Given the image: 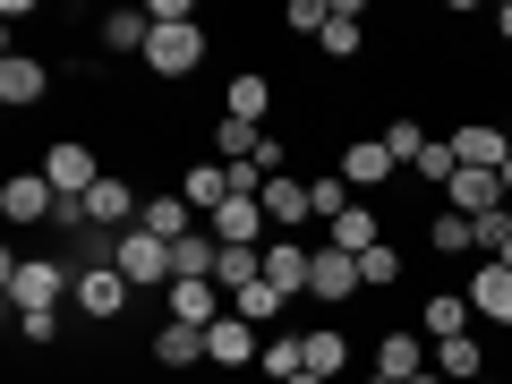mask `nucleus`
Returning a JSON list of instances; mask_svg holds the SVG:
<instances>
[{
	"label": "nucleus",
	"instance_id": "nucleus-1",
	"mask_svg": "<svg viewBox=\"0 0 512 384\" xmlns=\"http://www.w3.org/2000/svg\"><path fill=\"white\" fill-rule=\"evenodd\" d=\"M0 291H9V308H60V299L77 291V265L69 256H0Z\"/></svg>",
	"mask_w": 512,
	"mask_h": 384
},
{
	"label": "nucleus",
	"instance_id": "nucleus-2",
	"mask_svg": "<svg viewBox=\"0 0 512 384\" xmlns=\"http://www.w3.org/2000/svg\"><path fill=\"white\" fill-rule=\"evenodd\" d=\"M111 265L128 274V291H154V299L180 282V265H171V239H154V231H120V256H111Z\"/></svg>",
	"mask_w": 512,
	"mask_h": 384
},
{
	"label": "nucleus",
	"instance_id": "nucleus-3",
	"mask_svg": "<svg viewBox=\"0 0 512 384\" xmlns=\"http://www.w3.org/2000/svg\"><path fill=\"white\" fill-rule=\"evenodd\" d=\"M35 171L60 188V197H94V180H103V154H94L86 137H60V146H43Z\"/></svg>",
	"mask_w": 512,
	"mask_h": 384
},
{
	"label": "nucleus",
	"instance_id": "nucleus-4",
	"mask_svg": "<svg viewBox=\"0 0 512 384\" xmlns=\"http://www.w3.org/2000/svg\"><path fill=\"white\" fill-rule=\"evenodd\" d=\"M128 299H137V291H128V274H120V265H94V274H77L69 308L86 316V325H120V316H128Z\"/></svg>",
	"mask_w": 512,
	"mask_h": 384
},
{
	"label": "nucleus",
	"instance_id": "nucleus-5",
	"mask_svg": "<svg viewBox=\"0 0 512 384\" xmlns=\"http://www.w3.org/2000/svg\"><path fill=\"white\" fill-rule=\"evenodd\" d=\"M427 367H436V342H427V333H410V325H393L376 342V367H367V376H384V384H419Z\"/></svg>",
	"mask_w": 512,
	"mask_h": 384
},
{
	"label": "nucleus",
	"instance_id": "nucleus-6",
	"mask_svg": "<svg viewBox=\"0 0 512 384\" xmlns=\"http://www.w3.org/2000/svg\"><path fill=\"white\" fill-rule=\"evenodd\" d=\"M146 69H154V77H171V86H180V77H197V69H205V26H154Z\"/></svg>",
	"mask_w": 512,
	"mask_h": 384
},
{
	"label": "nucleus",
	"instance_id": "nucleus-7",
	"mask_svg": "<svg viewBox=\"0 0 512 384\" xmlns=\"http://www.w3.org/2000/svg\"><path fill=\"white\" fill-rule=\"evenodd\" d=\"M60 214V188L43 180V171H9V180H0V222H52Z\"/></svg>",
	"mask_w": 512,
	"mask_h": 384
},
{
	"label": "nucleus",
	"instance_id": "nucleus-8",
	"mask_svg": "<svg viewBox=\"0 0 512 384\" xmlns=\"http://www.w3.org/2000/svg\"><path fill=\"white\" fill-rule=\"evenodd\" d=\"M308 299H325V308H350V299H359V256H342L325 239V248H316V265H308Z\"/></svg>",
	"mask_w": 512,
	"mask_h": 384
},
{
	"label": "nucleus",
	"instance_id": "nucleus-9",
	"mask_svg": "<svg viewBox=\"0 0 512 384\" xmlns=\"http://www.w3.org/2000/svg\"><path fill=\"white\" fill-rule=\"evenodd\" d=\"M265 359V333L248 325V316H222V325H205V367H256Z\"/></svg>",
	"mask_w": 512,
	"mask_h": 384
},
{
	"label": "nucleus",
	"instance_id": "nucleus-10",
	"mask_svg": "<svg viewBox=\"0 0 512 384\" xmlns=\"http://www.w3.org/2000/svg\"><path fill=\"white\" fill-rule=\"evenodd\" d=\"M470 291V308H478V325H495V333H512V265H487L478 256V274L461 282Z\"/></svg>",
	"mask_w": 512,
	"mask_h": 384
},
{
	"label": "nucleus",
	"instance_id": "nucleus-11",
	"mask_svg": "<svg viewBox=\"0 0 512 384\" xmlns=\"http://www.w3.org/2000/svg\"><path fill=\"white\" fill-rule=\"evenodd\" d=\"M0 103H9V111L52 103V69H43L35 52H9V60H0Z\"/></svg>",
	"mask_w": 512,
	"mask_h": 384
},
{
	"label": "nucleus",
	"instance_id": "nucleus-12",
	"mask_svg": "<svg viewBox=\"0 0 512 384\" xmlns=\"http://www.w3.org/2000/svg\"><path fill=\"white\" fill-rule=\"evenodd\" d=\"M256 205H265V222H274V239H291L299 222H316V205H308V180H291V171H274Z\"/></svg>",
	"mask_w": 512,
	"mask_h": 384
},
{
	"label": "nucleus",
	"instance_id": "nucleus-13",
	"mask_svg": "<svg viewBox=\"0 0 512 384\" xmlns=\"http://www.w3.org/2000/svg\"><path fill=\"white\" fill-rule=\"evenodd\" d=\"M308 265H316L308 239H265V282H274L282 299H308Z\"/></svg>",
	"mask_w": 512,
	"mask_h": 384
},
{
	"label": "nucleus",
	"instance_id": "nucleus-14",
	"mask_svg": "<svg viewBox=\"0 0 512 384\" xmlns=\"http://www.w3.org/2000/svg\"><path fill=\"white\" fill-rule=\"evenodd\" d=\"M444 205H453V214H470V222H487L495 205H504V171H470V163H461L453 188H444Z\"/></svg>",
	"mask_w": 512,
	"mask_h": 384
},
{
	"label": "nucleus",
	"instance_id": "nucleus-15",
	"mask_svg": "<svg viewBox=\"0 0 512 384\" xmlns=\"http://www.w3.org/2000/svg\"><path fill=\"white\" fill-rule=\"evenodd\" d=\"M453 154L470 171H504V154H512V128H495V120H461L453 128Z\"/></svg>",
	"mask_w": 512,
	"mask_h": 384
},
{
	"label": "nucleus",
	"instance_id": "nucleus-16",
	"mask_svg": "<svg viewBox=\"0 0 512 384\" xmlns=\"http://www.w3.org/2000/svg\"><path fill=\"white\" fill-rule=\"evenodd\" d=\"M333 171H342L350 188H384V180H393L402 163H393V146H384V137H350V146H342V163H333Z\"/></svg>",
	"mask_w": 512,
	"mask_h": 384
},
{
	"label": "nucleus",
	"instance_id": "nucleus-17",
	"mask_svg": "<svg viewBox=\"0 0 512 384\" xmlns=\"http://www.w3.org/2000/svg\"><path fill=\"white\" fill-rule=\"evenodd\" d=\"M137 231H154V239H171V248H180V239L197 231V205H188L180 188H154V197H146V214H137Z\"/></svg>",
	"mask_w": 512,
	"mask_h": 384
},
{
	"label": "nucleus",
	"instance_id": "nucleus-18",
	"mask_svg": "<svg viewBox=\"0 0 512 384\" xmlns=\"http://www.w3.org/2000/svg\"><path fill=\"white\" fill-rule=\"evenodd\" d=\"M316 52H325V60H359L367 52V9H359V0H333V26L316 35Z\"/></svg>",
	"mask_w": 512,
	"mask_h": 384
},
{
	"label": "nucleus",
	"instance_id": "nucleus-19",
	"mask_svg": "<svg viewBox=\"0 0 512 384\" xmlns=\"http://www.w3.org/2000/svg\"><path fill=\"white\" fill-rule=\"evenodd\" d=\"M180 197H188V205H197V214H205V222H214V214H222V205H231V171H222V163H214V154H205V163H188V171H180Z\"/></svg>",
	"mask_w": 512,
	"mask_h": 384
},
{
	"label": "nucleus",
	"instance_id": "nucleus-20",
	"mask_svg": "<svg viewBox=\"0 0 512 384\" xmlns=\"http://www.w3.org/2000/svg\"><path fill=\"white\" fill-rule=\"evenodd\" d=\"M461 333H478L470 291H427V342H461Z\"/></svg>",
	"mask_w": 512,
	"mask_h": 384
},
{
	"label": "nucleus",
	"instance_id": "nucleus-21",
	"mask_svg": "<svg viewBox=\"0 0 512 384\" xmlns=\"http://www.w3.org/2000/svg\"><path fill=\"white\" fill-rule=\"evenodd\" d=\"M154 367H171V376H188V367H205V333L197 325H154Z\"/></svg>",
	"mask_w": 512,
	"mask_h": 384
},
{
	"label": "nucleus",
	"instance_id": "nucleus-22",
	"mask_svg": "<svg viewBox=\"0 0 512 384\" xmlns=\"http://www.w3.org/2000/svg\"><path fill=\"white\" fill-rule=\"evenodd\" d=\"M222 111H231V120H256V128H265V111H274V77H265V69H239L231 86H222Z\"/></svg>",
	"mask_w": 512,
	"mask_h": 384
},
{
	"label": "nucleus",
	"instance_id": "nucleus-23",
	"mask_svg": "<svg viewBox=\"0 0 512 384\" xmlns=\"http://www.w3.org/2000/svg\"><path fill=\"white\" fill-rule=\"evenodd\" d=\"M308 376H325V384L350 376V333L342 325H308Z\"/></svg>",
	"mask_w": 512,
	"mask_h": 384
},
{
	"label": "nucleus",
	"instance_id": "nucleus-24",
	"mask_svg": "<svg viewBox=\"0 0 512 384\" xmlns=\"http://www.w3.org/2000/svg\"><path fill=\"white\" fill-rule=\"evenodd\" d=\"M436 376H444V384H478V376H487V342H478V333L436 342Z\"/></svg>",
	"mask_w": 512,
	"mask_h": 384
},
{
	"label": "nucleus",
	"instance_id": "nucleus-25",
	"mask_svg": "<svg viewBox=\"0 0 512 384\" xmlns=\"http://www.w3.org/2000/svg\"><path fill=\"white\" fill-rule=\"evenodd\" d=\"M94 35H103V52H137V60H146V43H154V18H146V9H111V18L94 26Z\"/></svg>",
	"mask_w": 512,
	"mask_h": 384
},
{
	"label": "nucleus",
	"instance_id": "nucleus-26",
	"mask_svg": "<svg viewBox=\"0 0 512 384\" xmlns=\"http://www.w3.org/2000/svg\"><path fill=\"white\" fill-rule=\"evenodd\" d=\"M256 146H265V128H256V120L214 111V163H256Z\"/></svg>",
	"mask_w": 512,
	"mask_h": 384
},
{
	"label": "nucleus",
	"instance_id": "nucleus-27",
	"mask_svg": "<svg viewBox=\"0 0 512 384\" xmlns=\"http://www.w3.org/2000/svg\"><path fill=\"white\" fill-rule=\"evenodd\" d=\"M427 248H436V256H470L478 248V222L453 214V205H436V214H427Z\"/></svg>",
	"mask_w": 512,
	"mask_h": 384
},
{
	"label": "nucleus",
	"instance_id": "nucleus-28",
	"mask_svg": "<svg viewBox=\"0 0 512 384\" xmlns=\"http://www.w3.org/2000/svg\"><path fill=\"white\" fill-rule=\"evenodd\" d=\"M256 367H265V384H291L308 367V333H265V359Z\"/></svg>",
	"mask_w": 512,
	"mask_h": 384
},
{
	"label": "nucleus",
	"instance_id": "nucleus-29",
	"mask_svg": "<svg viewBox=\"0 0 512 384\" xmlns=\"http://www.w3.org/2000/svg\"><path fill=\"white\" fill-rule=\"evenodd\" d=\"M333 248H342V256H367V248H376V239H384V222H376V205H350V214L342 222H333Z\"/></svg>",
	"mask_w": 512,
	"mask_h": 384
},
{
	"label": "nucleus",
	"instance_id": "nucleus-30",
	"mask_svg": "<svg viewBox=\"0 0 512 384\" xmlns=\"http://www.w3.org/2000/svg\"><path fill=\"white\" fill-rule=\"evenodd\" d=\"M282 308H291V299H282L274 282H248V291H231V316H248L256 333H265V325H282Z\"/></svg>",
	"mask_w": 512,
	"mask_h": 384
},
{
	"label": "nucleus",
	"instance_id": "nucleus-31",
	"mask_svg": "<svg viewBox=\"0 0 512 384\" xmlns=\"http://www.w3.org/2000/svg\"><path fill=\"white\" fill-rule=\"evenodd\" d=\"M308 205H316V222H325V231H333V222H342L350 214V180H342V171H316V180H308Z\"/></svg>",
	"mask_w": 512,
	"mask_h": 384
},
{
	"label": "nucleus",
	"instance_id": "nucleus-32",
	"mask_svg": "<svg viewBox=\"0 0 512 384\" xmlns=\"http://www.w3.org/2000/svg\"><path fill=\"white\" fill-rule=\"evenodd\" d=\"M393 282H402V248H393V239H376V248L359 256V291H393Z\"/></svg>",
	"mask_w": 512,
	"mask_h": 384
},
{
	"label": "nucleus",
	"instance_id": "nucleus-33",
	"mask_svg": "<svg viewBox=\"0 0 512 384\" xmlns=\"http://www.w3.org/2000/svg\"><path fill=\"white\" fill-rule=\"evenodd\" d=\"M384 146H393V163H402V171H419V154L436 146V137H427L419 120H384Z\"/></svg>",
	"mask_w": 512,
	"mask_h": 384
},
{
	"label": "nucleus",
	"instance_id": "nucleus-34",
	"mask_svg": "<svg viewBox=\"0 0 512 384\" xmlns=\"http://www.w3.org/2000/svg\"><path fill=\"white\" fill-rule=\"evenodd\" d=\"M478 256H487V265H512V205H495V214L478 222Z\"/></svg>",
	"mask_w": 512,
	"mask_h": 384
},
{
	"label": "nucleus",
	"instance_id": "nucleus-35",
	"mask_svg": "<svg viewBox=\"0 0 512 384\" xmlns=\"http://www.w3.org/2000/svg\"><path fill=\"white\" fill-rule=\"evenodd\" d=\"M18 342L26 350H52L60 342V308H18Z\"/></svg>",
	"mask_w": 512,
	"mask_h": 384
},
{
	"label": "nucleus",
	"instance_id": "nucleus-36",
	"mask_svg": "<svg viewBox=\"0 0 512 384\" xmlns=\"http://www.w3.org/2000/svg\"><path fill=\"white\" fill-rule=\"evenodd\" d=\"M453 171H461V154H453V137H436V146L419 154V180H427V188H453Z\"/></svg>",
	"mask_w": 512,
	"mask_h": 384
},
{
	"label": "nucleus",
	"instance_id": "nucleus-37",
	"mask_svg": "<svg viewBox=\"0 0 512 384\" xmlns=\"http://www.w3.org/2000/svg\"><path fill=\"white\" fill-rule=\"evenodd\" d=\"M282 26H291V35H325V26H333V0H291Z\"/></svg>",
	"mask_w": 512,
	"mask_h": 384
},
{
	"label": "nucleus",
	"instance_id": "nucleus-38",
	"mask_svg": "<svg viewBox=\"0 0 512 384\" xmlns=\"http://www.w3.org/2000/svg\"><path fill=\"white\" fill-rule=\"evenodd\" d=\"M154 26H197V0H146Z\"/></svg>",
	"mask_w": 512,
	"mask_h": 384
},
{
	"label": "nucleus",
	"instance_id": "nucleus-39",
	"mask_svg": "<svg viewBox=\"0 0 512 384\" xmlns=\"http://www.w3.org/2000/svg\"><path fill=\"white\" fill-rule=\"evenodd\" d=\"M495 43H512V0H495Z\"/></svg>",
	"mask_w": 512,
	"mask_h": 384
},
{
	"label": "nucleus",
	"instance_id": "nucleus-40",
	"mask_svg": "<svg viewBox=\"0 0 512 384\" xmlns=\"http://www.w3.org/2000/svg\"><path fill=\"white\" fill-rule=\"evenodd\" d=\"M504 205H512V154H504Z\"/></svg>",
	"mask_w": 512,
	"mask_h": 384
},
{
	"label": "nucleus",
	"instance_id": "nucleus-41",
	"mask_svg": "<svg viewBox=\"0 0 512 384\" xmlns=\"http://www.w3.org/2000/svg\"><path fill=\"white\" fill-rule=\"evenodd\" d=\"M291 384H325V376H308V367H299V376H291Z\"/></svg>",
	"mask_w": 512,
	"mask_h": 384
},
{
	"label": "nucleus",
	"instance_id": "nucleus-42",
	"mask_svg": "<svg viewBox=\"0 0 512 384\" xmlns=\"http://www.w3.org/2000/svg\"><path fill=\"white\" fill-rule=\"evenodd\" d=\"M419 384H444V376H436V367H427V376H419Z\"/></svg>",
	"mask_w": 512,
	"mask_h": 384
},
{
	"label": "nucleus",
	"instance_id": "nucleus-43",
	"mask_svg": "<svg viewBox=\"0 0 512 384\" xmlns=\"http://www.w3.org/2000/svg\"><path fill=\"white\" fill-rule=\"evenodd\" d=\"M359 384H384V376H359Z\"/></svg>",
	"mask_w": 512,
	"mask_h": 384
}]
</instances>
